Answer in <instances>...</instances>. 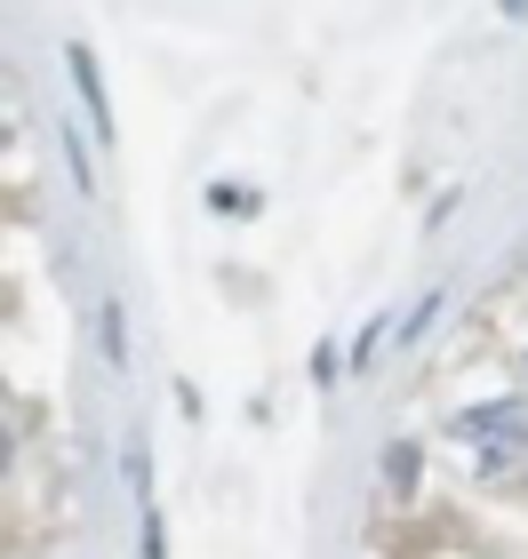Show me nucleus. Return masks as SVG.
<instances>
[{"label": "nucleus", "instance_id": "obj_1", "mask_svg": "<svg viewBox=\"0 0 528 559\" xmlns=\"http://www.w3.org/2000/svg\"><path fill=\"white\" fill-rule=\"evenodd\" d=\"M64 64H72V88H81L89 129L113 144V96H105V81H96V48H89V40H64Z\"/></svg>", "mask_w": 528, "mask_h": 559}, {"label": "nucleus", "instance_id": "obj_2", "mask_svg": "<svg viewBox=\"0 0 528 559\" xmlns=\"http://www.w3.org/2000/svg\"><path fill=\"white\" fill-rule=\"evenodd\" d=\"M457 431H465V440H505V448H520L528 440V416H520V400H489V408H465Z\"/></svg>", "mask_w": 528, "mask_h": 559}, {"label": "nucleus", "instance_id": "obj_3", "mask_svg": "<svg viewBox=\"0 0 528 559\" xmlns=\"http://www.w3.org/2000/svg\"><path fill=\"white\" fill-rule=\"evenodd\" d=\"M416 472H424V448H416V440H392V448H385V488H392V496H409V488H416Z\"/></svg>", "mask_w": 528, "mask_h": 559}, {"label": "nucleus", "instance_id": "obj_4", "mask_svg": "<svg viewBox=\"0 0 528 559\" xmlns=\"http://www.w3.org/2000/svg\"><path fill=\"white\" fill-rule=\"evenodd\" d=\"M96 352H105V360L120 368V360H129V312H120V296L105 304V312H96Z\"/></svg>", "mask_w": 528, "mask_h": 559}, {"label": "nucleus", "instance_id": "obj_5", "mask_svg": "<svg viewBox=\"0 0 528 559\" xmlns=\"http://www.w3.org/2000/svg\"><path fill=\"white\" fill-rule=\"evenodd\" d=\"M209 209H216V216H257L265 192H257V185H224V176H216V185H209Z\"/></svg>", "mask_w": 528, "mask_h": 559}, {"label": "nucleus", "instance_id": "obj_6", "mask_svg": "<svg viewBox=\"0 0 528 559\" xmlns=\"http://www.w3.org/2000/svg\"><path fill=\"white\" fill-rule=\"evenodd\" d=\"M144 559H168V536H161V512L144 503Z\"/></svg>", "mask_w": 528, "mask_h": 559}, {"label": "nucleus", "instance_id": "obj_7", "mask_svg": "<svg viewBox=\"0 0 528 559\" xmlns=\"http://www.w3.org/2000/svg\"><path fill=\"white\" fill-rule=\"evenodd\" d=\"M376 344H385V328H376V320H368V328H361V336H352V360H361V368H368V360H376Z\"/></svg>", "mask_w": 528, "mask_h": 559}, {"label": "nucleus", "instance_id": "obj_8", "mask_svg": "<svg viewBox=\"0 0 528 559\" xmlns=\"http://www.w3.org/2000/svg\"><path fill=\"white\" fill-rule=\"evenodd\" d=\"M505 16H528V0H505Z\"/></svg>", "mask_w": 528, "mask_h": 559}]
</instances>
